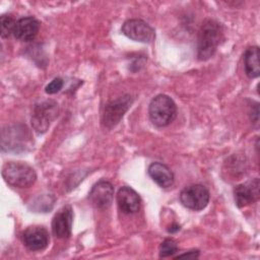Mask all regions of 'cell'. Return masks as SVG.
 <instances>
[{"label": "cell", "instance_id": "1", "mask_svg": "<svg viewBox=\"0 0 260 260\" xmlns=\"http://www.w3.org/2000/svg\"><path fill=\"white\" fill-rule=\"evenodd\" d=\"M222 25L214 19H206L201 24L197 36V57L205 61L212 57L223 41Z\"/></svg>", "mask_w": 260, "mask_h": 260}, {"label": "cell", "instance_id": "2", "mask_svg": "<svg viewBox=\"0 0 260 260\" xmlns=\"http://www.w3.org/2000/svg\"><path fill=\"white\" fill-rule=\"evenodd\" d=\"M2 177L8 185L16 188H28L37 180L35 170L21 161L5 164L2 169Z\"/></svg>", "mask_w": 260, "mask_h": 260}, {"label": "cell", "instance_id": "3", "mask_svg": "<svg viewBox=\"0 0 260 260\" xmlns=\"http://www.w3.org/2000/svg\"><path fill=\"white\" fill-rule=\"evenodd\" d=\"M148 115L155 126L165 127L176 118L177 106L169 95L158 94L151 100L148 107Z\"/></svg>", "mask_w": 260, "mask_h": 260}, {"label": "cell", "instance_id": "4", "mask_svg": "<svg viewBox=\"0 0 260 260\" xmlns=\"http://www.w3.org/2000/svg\"><path fill=\"white\" fill-rule=\"evenodd\" d=\"M58 104L53 100H46L36 105L31 114V125L35 131L46 132L58 116Z\"/></svg>", "mask_w": 260, "mask_h": 260}, {"label": "cell", "instance_id": "5", "mask_svg": "<svg viewBox=\"0 0 260 260\" xmlns=\"http://www.w3.org/2000/svg\"><path fill=\"white\" fill-rule=\"evenodd\" d=\"M30 142V135L25 126L17 125L7 127L2 130L1 145L3 149L17 151L19 149L25 150Z\"/></svg>", "mask_w": 260, "mask_h": 260}, {"label": "cell", "instance_id": "6", "mask_svg": "<svg viewBox=\"0 0 260 260\" xmlns=\"http://www.w3.org/2000/svg\"><path fill=\"white\" fill-rule=\"evenodd\" d=\"M180 201L189 209L201 210L205 208L209 202V192L203 185H190L181 191Z\"/></svg>", "mask_w": 260, "mask_h": 260}, {"label": "cell", "instance_id": "7", "mask_svg": "<svg viewBox=\"0 0 260 260\" xmlns=\"http://www.w3.org/2000/svg\"><path fill=\"white\" fill-rule=\"evenodd\" d=\"M122 32L127 38L140 43H152L155 39L154 28L138 18L126 20L122 25Z\"/></svg>", "mask_w": 260, "mask_h": 260}, {"label": "cell", "instance_id": "8", "mask_svg": "<svg viewBox=\"0 0 260 260\" xmlns=\"http://www.w3.org/2000/svg\"><path fill=\"white\" fill-rule=\"evenodd\" d=\"M132 99L129 94L120 96L114 101H111L105 107V111L102 118V124L106 128L115 127L123 118L124 114L127 112L131 106Z\"/></svg>", "mask_w": 260, "mask_h": 260}, {"label": "cell", "instance_id": "9", "mask_svg": "<svg viewBox=\"0 0 260 260\" xmlns=\"http://www.w3.org/2000/svg\"><path fill=\"white\" fill-rule=\"evenodd\" d=\"M73 222V209L67 204L61 207L52 220V232L58 239H67L71 235Z\"/></svg>", "mask_w": 260, "mask_h": 260}, {"label": "cell", "instance_id": "10", "mask_svg": "<svg viewBox=\"0 0 260 260\" xmlns=\"http://www.w3.org/2000/svg\"><path fill=\"white\" fill-rule=\"evenodd\" d=\"M259 186L260 183L258 178H254L236 186L234 190V195L237 206L241 208L256 202L260 196Z\"/></svg>", "mask_w": 260, "mask_h": 260}, {"label": "cell", "instance_id": "11", "mask_svg": "<svg viewBox=\"0 0 260 260\" xmlns=\"http://www.w3.org/2000/svg\"><path fill=\"white\" fill-rule=\"evenodd\" d=\"M114 198V187L110 182L100 181L94 184L88 194L90 203L99 209H106L111 206Z\"/></svg>", "mask_w": 260, "mask_h": 260}, {"label": "cell", "instance_id": "12", "mask_svg": "<svg viewBox=\"0 0 260 260\" xmlns=\"http://www.w3.org/2000/svg\"><path fill=\"white\" fill-rule=\"evenodd\" d=\"M24 246L30 251H41L49 244V233L44 226H28L22 234Z\"/></svg>", "mask_w": 260, "mask_h": 260}, {"label": "cell", "instance_id": "13", "mask_svg": "<svg viewBox=\"0 0 260 260\" xmlns=\"http://www.w3.org/2000/svg\"><path fill=\"white\" fill-rule=\"evenodd\" d=\"M119 209L126 214H134L140 208V197L131 187H121L117 193Z\"/></svg>", "mask_w": 260, "mask_h": 260}, {"label": "cell", "instance_id": "14", "mask_svg": "<svg viewBox=\"0 0 260 260\" xmlns=\"http://www.w3.org/2000/svg\"><path fill=\"white\" fill-rule=\"evenodd\" d=\"M40 28V22L32 16L21 17L15 22L13 36L22 42L32 41Z\"/></svg>", "mask_w": 260, "mask_h": 260}, {"label": "cell", "instance_id": "15", "mask_svg": "<svg viewBox=\"0 0 260 260\" xmlns=\"http://www.w3.org/2000/svg\"><path fill=\"white\" fill-rule=\"evenodd\" d=\"M148 175L161 188H168L174 183V174L161 162H152L148 167Z\"/></svg>", "mask_w": 260, "mask_h": 260}, {"label": "cell", "instance_id": "16", "mask_svg": "<svg viewBox=\"0 0 260 260\" xmlns=\"http://www.w3.org/2000/svg\"><path fill=\"white\" fill-rule=\"evenodd\" d=\"M244 67L248 77L256 78L260 74L259 48L254 46L246 50L244 55Z\"/></svg>", "mask_w": 260, "mask_h": 260}, {"label": "cell", "instance_id": "17", "mask_svg": "<svg viewBox=\"0 0 260 260\" xmlns=\"http://www.w3.org/2000/svg\"><path fill=\"white\" fill-rule=\"evenodd\" d=\"M55 202V198L50 195H42L39 196L32 203V209L37 212H48L52 209Z\"/></svg>", "mask_w": 260, "mask_h": 260}, {"label": "cell", "instance_id": "18", "mask_svg": "<svg viewBox=\"0 0 260 260\" xmlns=\"http://www.w3.org/2000/svg\"><path fill=\"white\" fill-rule=\"evenodd\" d=\"M15 22L13 17L9 14H2L0 17V26H1V38L5 39L10 37L11 35H13V30H14V26H15Z\"/></svg>", "mask_w": 260, "mask_h": 260}, {"label": "cell", "instance_id": "19", "mask_svg": "<svg viewBox=\"0 0 260 260\" xmlns=\"http://www.w3.org/2000/svg\"><path fill=\"white\" fill-rule=\"evenodd\" d=\"M178 251L177 242L173 239H166L159 246V256L169 257L174 255Z\"/></svg>", "mask_w": 260, "mask_h": 260}, {"label": "cell", "instance_id": "20", "mask_svg": "<svg viewBox=\"0 0 260 260\" xmlns=\"http://www.w3.org/2000/svg\"><path fill=\"white\" fill-rule=\"evenodd\" d=\"M63 80L60 78V77H57V78H54L45 88V91L49 94H54L56 92H58L62 87H63Z\"/></svg>", "mask_w": 260, "mask_h": 260}, {"label": "cell", "instance_id": "21", "mask_svg": "<svg viewBox=\"0 0 260 260\" xmlns=\"http://www.w3.org/2000/svg\"><path fill=\"white\" fill-rule=\"evenodd\" d=\"M199 256V251L198 250H192V251H189L187 253H184V254H180L177 256V258H198Z\"/></svg>", "mask_w": 260, "mask_h": 260}, {"label": "cell", "instance_id": "22", "mask_svg": "<svg viewBox=\"0 0 260 260\" xmlns=\"http://www.w3.org/2000/svg\"><path fill=\"white\" fill-rule=\"evenodd\" d=\"M179 230H180V225H179V224H174V225L171 226V229L168 230V232H169V233H175V232H177V231H179Z\"/></svg>", "mask_w": 260, "mask_h": 260}]
</instances>
